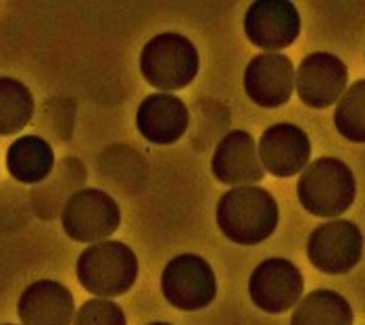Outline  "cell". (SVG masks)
<instances>
[{
    "mask_svg": "<svg viewBox=\"0 0 365 325\" xmlns=\"http://www.w3.org/2000/svg\"><path fill=\"white\" fill-rule=\"evenodd\" d=\"M190 125V113L182 98L157 92L146 96L136 110V128L153 144L169 146L184 138Z\"/></svg>",
    "mask_w": 365,
    "mask_h": 325,
    "instance_id": "obj_14",
    "label": "cell"
},
{
    "mask_svg": "<svg viewBox=\"0 0 365 325\" xmlns=\"http://www.w3.org/2000/svg\"><path fill=\"white\" fill-rule=\"evenodd\" d=\"M73 294L55 279H38L21 292L17 315L24 325H71Z\"/></svg>",
    "mask_w": 365,
    "mask_h": 325,
    "instance_id": "obj_15",
    "label": "cell"
},
{
    "mask_svg": "<svg viewBox=\"0 0 365 325\" xmlns=\"http://www.w3.org/2000/svg\"><path fill=\"white\" fill-rule=\"evenodd\" d=\"M4 325H15V324H4Z\"/></svg>",
    "mask_w": 365,
    "mask_h": 325,
    "instance_id": "obj_22",
    "label": "cell"
},
{
    "mask_svg": "<svg viewBox=\"0 0 365 325\" xmlns=\"http://www.w3.org/2000/svg\"><path fill=\"white\" fill-rule=\"evenodd\" d=\"M259 159L274 177H292L309 165V135L294 123L269 125L259 138Z\"/></svg>",
    "mask_w": 365,
    "mask_h": 325,
    "instance_id": "obj_12",
    "label": "cell"
},
{
    "mask_svg": "<svg viewBox=\"0 0 365 325\" xmlns=\"http://www.w3.org/2000/svg\"><path fill=\"white\" fill-rule=\"evenodd\" d=\"M297 196L303 209L322 219H336L346 213L357 196L353 169L340 159L322 157L309 162L299 177Z\"/></svg>",
    "mask_w": 365,
    "mask_h": 325,
    "instance_id": "obj_2",
    "label": "cell"
},
{
    "mask_svg": "<svg viewBox=\"0 0 365 325\" xmlns=\"http://www.w3.org/2000/svg\"><path fill=\"white\" fill-rule=\"evenodd\" d=\"M353 309L349 300L334 290L309 292L290 317V325H353Z\"/></svg>",
    "mask_w": 365,
    "mask_h": 325,
    "instance_id": "obj_17",
    "label": "cell"
},
{
    "mask_svg": "<svg viewBox=\"0 0 365 325\" xmlns=\"http://www.w3.org/2000/svg\"><path fill=\"white\" fill-rule=\"evenodd\" d=\"M307 257L311 265L322 273H349L359 265L364 257V234L353 221H326L311 232L307 240Z\"/></svg>",
    "mask_w": 365,
    "mask_h": 325,
    "instance_id": "obj_7",
    "label": "cell"
},
{
    "mask_svg": "<svg viewBox=\"0 0 365 325\" xmlns=\"http://www.w3.org/2000/svg\"><path fill=\"white\" fill-rule=\"evenodd\" d=\"M61 223L73 242H96L119 229L121 209L111 194L103 190H78L65 200Z\"/></svg>",
    "mask_w": 365,
    "mask_h": 325,
    "instance_id": "obj_5",
    "label": "cell"
},
{
    "mask_svg": "<svg viewBox=\"0 0 365 325\" xmlns=\"http://www.w3.org/2000/svg\"><path fill=\"white\" fill-rule=\"evenodd\" d=\"M245 33L257 48L267 53L284 51L301 33L299 9L286 0H257L247 9Z\"/></svg>",
    "mask_w": 365,
    "mask_h": 325,
    "instance_id": "obj_9",
    "label": "cell"
},
{
    "mask_svg": "<svg viewBox=\"0 0 365 325\" xmlns=\"http://www.w3.org/2000/svg\"><path fill=\"white\" fill-rule=\"evenodd\" d=\"M305 277L301 269L282 257L261 261L249 277V296L257 309L280 315L301 302Z\"/></svg>",
    "mask_w": 365,
    "mask_h": 325,
    "instance_id": "obj_8",
    "label": "cell"
},
{
    "mask_svg": "<svg viewBox=\"0 0 365 325\" xmlns=\"http://www.w3.org/2000/svg\"><path fill=\"white\" fill-rule=\"evenodd\" d=\"M217 227L227 240L240 246L265 242L278 227L276 198L259 186H238L225 192L215 209Z\"/></svg>",
    "mask_w": 365,
    "mask_h": 325,
    "instance_id": "obj_1",
    "label": "cell"
},
{
    "mask_svg": "<svg viewBox=\"0 0 365 325\" xmlns=\"http://www.w3.org/2000/svg\"><path fill=\"white\" fill-rule=\"evenodd\" d=\"M161 290L171 306L180 311L207 309L217 296V279L200 254H178L161 275Z\"/></svg>",
    "mask_w": 365,
    "mask_h": 325,
    "instance_id": "obj_6",
    "label": "cell"
},
{
    "mask_svg": "<svg viewBox=\"0 0 365 325\" xmlns=\"http://www.w3.org/2000/svg\"><path fill=\"white\" fill-rule=\"evenodd\" d=\"M148 325H171V324H165V321H155V324H148Z\"/></svg>",
    "mask_w": 365,
    "mask_h": 325,
    "instance_id": "obj_21",
    "label": "cell"
},
{
    "mask_svg": "<svg viewBox=\"0 0 365 325\" xmlns=\"http://www.w3.org/2000/svg\"><path fill=\"white\" fill-rule=\"evenodd\" d=\"M34 117V96L24 81L0 78V135H15Z\"/></svg>",
    "mask_w": 365,
    "mask_h": 325,
    "instance_id": "obj_18",
    "label": "cell"
},
{
    "mask_svg": "<svg viewBox=\"0 0 365 325\" xmlns=\"http://www.w3.org/2000/svg\"><path fill=\"white\" fill-rule=\"evenodd\" d=\"M334 125L344 140L365 144V80L346 88L334 110Z\"/></svg>",
    "mask_w": 365,
    "mask_h": 325,
    "instance_id": "obj_19",
    "label": "cell"
},
{
    "mask_svg": "<svg viewBox=\"0 0 365 325\" xmlns=\"http://www.w3.org/2000/svg\"><path fill=\"white\" fill-rule=\"evenodd\" d=\"M73 325H128L123 309L109 298H92L80 306Z\"/></svg>",
    "mask_w": 365,
    "mask_h": 325,
    "instance_id": "obj_20",
    "label": "cell"
},
{
    "mask_svg": "<svg viewBox=\"0 0 365 325\" xmlns=\"http://www.w3.org/2000/svg\"><path fill=\"white\" fill-rule=\"evenodd\" d=\"M200 58L197 46L182 33L165 31L144 44L140 71L153 88L163 92L182 90L197 78Z\"/></svg>",
    "mask_w": 365,
    "mask_h": 325,
    "instance_id": "obj_4",
    "label": "cell"
},
{
    "mask_svg": "<svg viewBox=\"0 0 365 325\" xmlns=\"http://www.w3.org/2000/svg\"><path fill=\"white\" fill-rule=\"evenodd\" d=\"M349 69L330 53L307 54L294 76V88L303 105L311 108H328L336 105L346 92Z\"/></svg>",
    "mask_w": 365,
    "mask_h": 325,
    "instance_id": "obj_10",
    "label": "cell"
},
{
    "mask_svg": "<svg viewBox=\"0 0 365 325\" xmlns=\"http://www.w3.org/2000/svg\"><path fill=\"white\" fill-rule=\"evenodd\" d=\"M55 167V150L42 135H21L6 150V169L21 184L44 182Z\"/></svg>",
    "mask_w": 365,
    "mask_h": 325,
    "instance_id": "obj_16",
    "label": "cell"
},
{
    "mask_svg": "<svg viewBox=\"0 0 365 325\" xmlns=\"http://www.w3.org/2000/svg\"><path fill=\"white\" fill-rule=\"evenodd\" d=\"M78 282L90 294L115 298L132 290L138 279V257L123 242L105 240L80 252L76 263Z\"/></svg>",
    "mask_w": 365,
    "mask_h": 325,
    "instance_id": "obj_3",
    "label": "cell"
},
{
    "mask_svg": "<svg viewBox=\"0 0 365 325\" xmlns=\"http://www.w3.org/2000/svg\"><path fill=\"white\" fill-rule=\"evenodd\" d=\"M213 175L227 186H253L265 177L253 135L245 130H234L217 142L213 159Z\"/></svg>",
    "mask_w": 365,
    "mask_h": 325,
    "instance_id": "obj_13",
    "label": "cell"
},
{
    "mask_svg": "<svg viewBox=\"0 0 365 325\" xmlns=\"http://www.w3.org/2000/svg\"><path fill=\"white\" fill-rule=\"evenodd\" d=\"M294 76V65L286 54H257L245 69V92L257 107L278 108L290 100Z\"/></svg>",
    "mask_w": 365,
    "mask_h": 325,
    "instance_id": "obj_11",
    "label": "cell"
}]
</instances>
